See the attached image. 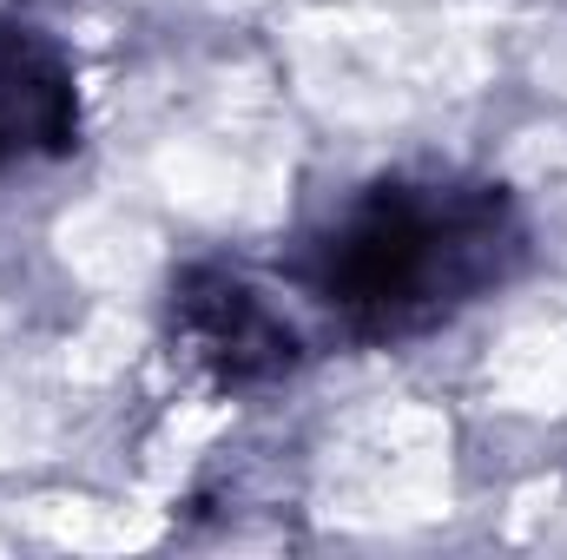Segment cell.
Masks as SVG:
<instances>
[{"label":"cell","mask_w":567,"mask_h":560,"mask_svg":"<svg viewBox=\"0 0 567 560\" xmlns=\"http://www.w3.org/2000/svg\"><path fill=\"white\" fill-rule=\"evenodd\" d=\"M528 258L515 198L488 178H383L343 198L284 265L343 336L403 343L495 297Z\"/></svg>","instance_id":"1"},{"label":"cell","mask_w":567,"mask_h":560,"mask_svg":"<svg viewBox=\"0 0 567 560\" xmlns=\"http://www.w3.org/2000/svg\"><path fill=\"white\" fill-rule=\"evenodd\" d=\"M172 336L218 383H271L303 356L290 310L231 271H185L172 283Z\"/></svg>","instance_id":"2"},{"label":"cell","mask_w":567,"mask_h":560,"mask_svg":"<svg viewBox=\"0 0 567 560\" xmlns=\"http://www.w3.org/2000/svg\"><path fill=\"white\" fill-rule=\"evenodd\" d=\"M73 126V66L27 27L0 33V165L27 152H66Z\"/></svg>","instance_id":"3"}]
</instances>
